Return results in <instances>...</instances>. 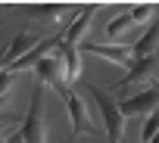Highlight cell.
<instances>
[{
	"label": "cell",
	"instance_id": "cell-1",
	"mask_svg": "<svg viewBox=\"0 0 159 143\" xmlns=\"http://www.w3.org/2000/svg\"><path fill=\"white\" fill-rule=\"evenodd\" d=\"M84 90L91 93V100H94L97 109H100L103 131H106V143H122V140H125V115L119 112L116 93H109V90H103V87H94L91 81H84Z\"/></svg>",
	"mask_w": 159,
	"mask_h": 143
},
{
	"label": "cell",
	"instance_id": "cell-2",
	"mask_svg": "<svg viewBox=\"0 0 159 143\" xmlns=\"http://www.w3.org/2000/svg\"><path fill=\"white\" fill-rule=\"evenodd\" d=\"M19 137L25 143H47V109H44V84L34 81L31 87V106L22 118Z\"/></svg>",
	"mask_w": 159,
	"mask_h": 143
},
{
	"label": "cell",
	"instance_id": "cell-3",
	"mask_svg": "<svg viewBox=\"0 0 159 143\" xmlns=\"http://www.w3.org/2000/svg\"><path fill=\"white\" fill-rule=\"evenodd\" d=\"M34 75H38V81L44 84V87H53L62 100L72 93V87H69V81H66V68H62V56L53 50L50 56H44L38 65H34Z\"/></svg>",
	"mask_w": 159,
	"mask_h": 143
},
{
	"label": "cell",
	"instance_id": "cell-4",
	"mask_svg": "<svg viewBox=\"0 0 159 143\" xmlns=\"http://www.w3.org/2000/svg\"><path fill=\"white\" fill-rule=\"evenodd\" d=\"M156 109H159V84L143 87L140 93H131V97L119 100V112L125 115V121L137 118V115H153Z\"/></svg>",
	"mask_w": 159,
	"mask_h": 143
},
{
	"label": "cell",
	"instance_id": "cell-5",
	"mask_svg": "<svg viewBox=\"0 0 159 143\" xmlns=\"http://www.w3.org/2000/svg\"><path fill=\"white\" fill-rule=\"evenodd\" d=\"M150 81H159V53L143 56V59H134L131 68H128V75L116 84V93L119 90H128L134 84H150Z\"/></svg>",
	"mask_w": 159,
	"mask_h": 143
},
{
	"label": "cell",
	"instance_id": "cell-6",
	"mask_svg": "<svg viewBox=\"0 0 159 143\" xmlns=\"http://www.w3.org/2000/svg\"><path fill=\"white\" fill-rule=\"evenodd\" d=\"M97 10H100L97 3H91V6H81V10H78V16L72 19V25H66V31H62V47H69V50H78V47H81L84 31L91 28V22H94Z\"/></svg>",
	"mask_w": 159,
	"mask_h": 143
},
{
	"label": "cell",
	"instance_id": "cell-7",
	"mask_svg": "<svg viewBox=\"0 0 159 143\" xmlns=\"http://www.w3.org/2000/svg\"><path fill=\"white\" fill-rule=\"evenodd\" d=\"M66 106H69V115H72V134H75V137L94 131V115H91V109L84 106V100L78 97L75 90L66 97Z\"/></svg>",
	"mask_w": 159,
	"mask_h": 143
},
{
	"label": "cell",
	"instance_id": "cell-8",
	"mask_svg": "<svg viewBox=\"0 0 159 143\" xmlns=\"http://www.w3.org/2000/svg\"><path fill=\"white\" fill-rule=\"evenodd\" d=\"M78 53H94V56H103L116 65H125L131 68V50L128 47H112V44H94V41H81V47H78Z\"/></svg>",
	"mask_w": 159,
	"mask_h": 143
},
{
	"label": "cell",
	"instance_id": "cell-9",
	"mask_svg": "<svg viewBox=\"0 0 159 143\" xmlns=\"http://www.w3.org/2000/svg\"><path fill=\"white\" fill-rule=\"evenodd\" d=\"M131 50V59H143V56H153V53H159V16L153 19V25L134 41V47H128Z\"/></svg>",
	"mask_w": 159,
	"mask_h": 143
},
{
	"label": "cell",
	"instance_id": "cell-10",
	"mask_svg": "<svg viewBox=\"0 0 159 143\" xmlns=\"http://www.w3.org/2000/svg\"><path fill=\"white\" fill-rule=\"evenodd\" d=\"M28 13V19H41V22H59V19H75L78 16V10H66V6H56V3H50V6H28L25 10Z\"/></svg>",
	"mask_w": 159,
	"mask_h": 143
},
{
	"label": "cell",
	"instance_id": "cell-11",
	"mask_svg": "<svg viewBox=\"0 0 159 143\" xmlns=\"http://www.w3.org/2000/svg\"><path fill=\"white\" fill-rule=\"evenodd\" d=\"M131 31H134V22H131L128 13H122V16H116V19L106 25V41H125Z\"/></svg>",
	"mask_w": 159,
	"mask_h": 143
},
{
	"label": "cell",
	"instance_id": "cell-12",
	"mask_svg": "<svg viewBox=\"0 0 159 143\" xmlns=\"http://www.w3.org/2000/svg\"><path fill=\"white\" fill-rule=\"evenodd\" d=\"M34 47V37L28 34V31H19L16 37H13V44L7 47V53H10V62H16V59H22L28 50Z\"/></svg>",
	"mask_w": 159,
	"mask_h": 143
},
{
	"label": "cell",
	"instance_id": "cell-13",
	"mask_svg": "<svg viewBox=\"0 0 159 143\" xmlns=\"http://www.w3.org/2000/svg\"><path fill=\"white\" fill-rule=\"evenodd\" d=\"M156 134H159V109H156L153 115H147V124H143V131H140V143H150Z\"/></svg>",
	"mask_w": 159,
	"mask_h": 143
},
{
	"label": "cell",
	"instance_id": "cell-14",
	"mask_svg": "<svg viewBox=\"0 0 159 143\" xmlns=\"http://www.w3.org/2000/svg\"><path fill=\"white\" fill-rule=\"evenodd\" d=\"M153 13H156V10H153V6H147V3H143V6H131V10H128V16H131V22H134V25L147 22Z\"/></svg>",
	"mask_w": 159,
	"mask_h": 143
},
{
	"label": "cell",
	"instance_id": "cell-15",
	"mask_svg": "<svg viewBox=\"0 0 159 143\" xmlns=\"http://www.w3.org/2000/svg\"><path fill=\"white\" fill-rule=\"evenodd\" d=\"M13 78H16V75H10L7 68L0 72V97H7V93H10V84H13Z\"/></svg>",
	"mask_w": 159,
	"mask_h": 143
},
{
	"label": "cell",
	"instance_id": "cell-16",
	"mask_svg": "<svg viewBox=\"0 0 159 143\" xmlns=\"http://www.w3.org/2000/svg\"><path fill=\"white\" fill-rule=\"evenodd\" d=\"M3 134H7V121H0V140H3Z\"/></svg>",
	"mask_w": 159,
	"mask_h": 143
},
{
	"label": "cell",
	"instance_id": "cell-17",
	"mask_svg": "<svg viewBox=\"0 0 159 143\" xmlns=\"http://www.w3.org/2000/svg\"><path fill=\"white\" fill-rule=\"evenodd\" d=\"M7 103H10V93H7V97H0V109H3Z\"/></svg>",
	"mask_w": 159,
	"mask_h": 143
},
{
	"label": "cell",
	"instance_id": "cell-18",
	"mask_svg": "<svg viewBox=\"0 0 159 143\" xmlns=\"http://www.w3.org/2000/svg\"><path fill=\"white\" fill-rule=\"evenodd\" d=\"M66 143H75V134H72V137H69V140H66Z\"/></svg>",
	"mask_w": 159,
	"mask_h": 143
},
{
	"label": "cell",
	"instance_id": "cell-19",
	"mask_svg": "<svg viewBox=\"0 0 159 143\" xmlns=\"http://www.w3.org/2000/svg\"><path fill=\"white\" fill-rule=\"evenodd\" d=\"M150 143H159V134H156V137H153V140H150Z\"/></svg>",
	"mask_w": 159,
	"mask_h": 143
}]
</instances>
